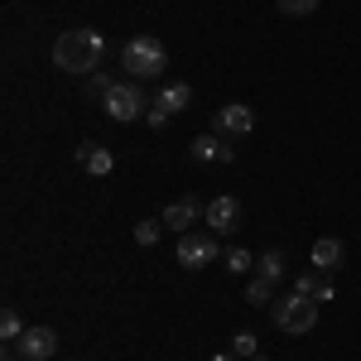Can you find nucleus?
Segmentation results:
<instances>
[{
	"label": "nucleus",
	"mask_w": 361,
	"mask_h": 361,
	"mask_svg": "<svg viewBox=\"0 0 361 361\" xmlns=\"http://www.w3.org/2000/svg\"><path fill=\"white\" fill-rule=\"evenodd\" d=\"M15 352L25 361H49L58 352V333L54 328H25V337L15 342Z\"/></svg>",
	"instance_id": "obj_7"
},
{
	"label": "nucleus",
	"mask_w": 361,
	"mask_h": 361,
	"mask_svg": "<svg viewBox=\"0 0 361 361\" xmlns=\"http://www.w3.org/2000/svg\"><path fill=\"white\" fill-rule=\"evenodd\" d=\"M275 5L289 15V20H304V15H313V10H318V0H275Z\"/></svg>",
	"instance_id": "obj_22"
},
{
	"label": "nucleus",
	"mask_w": 361,
	"mask_h": 361,
	"mask_svg": "<svg viewBox=\"0 0 361 361\" xmlns=\"http://www.w3.org/2000/svg\"><path fill=\"white\" fill-rule=\"evenodd\" d=\"M145 121H149V130H164V126H169V111H159V106H149V111H145Z\"/></svg>",
	"instance_id": "obj_23"
},
{
	"label": "nucleus",
	"mask_w": 361,
	"mask_h": 361,
	"mask_svg": "<svg viewBox=\"0 0 361 361\" xmlns=\"http://www.w3.org/2000/svg\"><path fill=\"white\" fill-rule=\"evenodd\" d=\"M217 260V231H183L178 236V265L183 270H202Z\"/></svg>",
	"instance_id": "obj_5"
},
{
	"label": "nucleus",
	"mask_w": 361,
	"mask_h": 361,
	"mask_svg": "<svg viewBox=\"0 0 361 361\" xmlns=\"http://www.w3.org/2000/svg\"><path fill=\"white\" fill-rule=\"evenodd\" d=\"M308 260H313V270H318V275H328V270H342V241H337V236H323V241H313Z\"/></svg>",
	"instance_id": "obj_12"
},
{
	"label": "nucleus",
	"mask_w": 361,
	"mask_h": 361,
	"mask_svg": "<svg viewBox=\"0 0 361 361\" xmlns=\"http://www.w3.org/2000/svg\"><path fill=\"white\" fill-rule=\"evenodd\" d=\"M111 78H106V73H92V78H87V82H82V92H87V97H92V102H102V97H106V92H111Z\"/></svg>",
	"instance_id": "obj_21"
},
{
	"label": "nucleus",
	"mask_w": 361,
	"mask_h": 361,
	"mask_svg": "<svg viewBox=\"0 0 361 361\" xmlns=\"http://www.w3.org/2000/svg\"><path fill=\"white\" fill-rule=\"evenodd\" d=\"M164 231H169L164 217H154V222H135V241L149 250V246H159V236H164Z\"/></svg>",
	"instance_id": "obj_17"
},
{
	"label": "nucleus",
	"mask_w": 361,
	"mask_h": 361,
	"mask_svg": "<svg viewBox=\"0 0 361 361\" xmlns=\"http://www.w3.org/2000/svg\"><path fill=\"white\" fill-rule=\"evenodd\" d=\"M294 294H304V299H313V304H333V284L323 275H313V270H304V275H294Z\"/></svg>",
	"instance_id": "obj_13"
},
{
	"label": "nucleus",
	"mask_w": 361,
	"mask_h": 361,
	"mask_svg": "<svg viewBox=\"0 0 361 361\" xmlns=\"http://www.w3.org/2000/svg\"><path fill=\"white\" fill-rule=\"evenodd\" d=\"M0 361H20V352H15V347H5V357H0Z\"/></svg>",
	"instance_id": "obj_25"
},
{
	"label": "nucleus",
	"mask_w": 361,
	"mask_h": 361,
	"mask_svg": "<svg viewBox=\"0 0 361 361\" xmlns=\"http://www.w3.org/2000/svg\"><path fill=\"white\" fill-rule=\"evenodd\" d=\"M78 164H82L92 178H106V173L116 169V154L106 149V145H92V140H87V145H78Z\"/></svg>",
	"instance_id": "obj_11"
},
{
	"label": "nucleus",
	"mask_w": 361,
	"mask_h": 361,
	"mask_svg": "<svg viewBox=\"0 0 361 361\" xmlns=\"http://www.w3.org/2000/svg\"><path fill=\"white\" fill-rule=\"evenodd\" d=\"M250 361H270V357H250Z\"/></svg>",
	"instance_id": "obj_26"
},
{
	"label": "nucleus",
	"mask_w": 361,
	"mask_h": 361,
	"mask_svg": "<svg viewBox=\"0 0 361 361\" xmlns=\"http://www.w3.org/2000/svg\"><path fill=\"white\" fill-rule=\"evenodd\" d=\"M231 352H236V357H241V361H250V357H260V337L250 333V328H241V333L231 337Z\"/></svg>",
	"instance_id": "obj_19"
},
{
	"label": "nucleus",
	"mask_w": 361,
	"mask_h": 361,
	"mask_svg": "<svg viewBox=\"0 0 361 361\" xmlns=\"http://www.w3.org/2000/svg\"><path fill=\"white\" fill-rule=\"evenodd\" d=\"M102 54H106V39L97 29H63L54 39V68L73 73V78H92Z\"/></svg>",
	"instance_id": "obj_1"
},
{
	"label": "nucleus",
	"mask_w": 361,
	"mask_h": 361,
	"mask_svg": "<svg viewBox=\"0 0 361 361\" xmlns=\"http://www.w3.org/2000/svg\"><path fill=\"white\" fill-rule=\"evenodd\" d=\"M212 361H241V357H236V352H217Z\"/></svg>",
	"instance_id": "obj_24"
},
{
	"label": "nucleus",
	"mask_w": 361,
	"mask_h": 361,
	"mask_svg": "<svg viewBox=\"0 0 361 361\" xmlns=\"http://www.w3.org/2000/svg\"><path fill=\"white\" fill-rule=\"evenodd\" d=\"M318 308H323V304H313V299H304V294H294V289H289L284 299L270 304V318H275L279 333L304 337V333H313V323H318Z\"/></svg>",
	"instance_id": "obj_3"
},
{
	"label": "nucleus",
	"mask_w": 361,
	"mask_h": 361,
	"mask_svg": "<svg viewBox=\"0 0 361 361\" xmlns=\"http://www.w3.org/2000/svg\"><path fill=\"white\" fill-rule=\"evenodd\" d=\"M246 304H255V308H270V304H275V284H270L265 275H255V279L246 284Z\"/></svg>",
	"instance_id": "obj_16"
},
{
	"label": "nucleus",
	"mask_w": 361,
	"mask_h": 361,
	"mask_svg": "<svg viewBox=\"0 0 361 361\" xmlns=\"http://www.w3.org/2000/svg\"><path fill=\"white\" fill-rule=\"evenodd\" d=\"M154 106H159V111H169V116L188 111V106H193V87H188V82H169L164 92L154 97Z\"/></svg>",
	"instance_id": "obj_14"
},
{
	"label": "nucleus",
	"mask_w": 361,
	"mask_h": 361,
	"mask_svg": "<svg viewBox=\"0 0 361 361\" xmlns=\"http://www.w3.org/2000/svg\"><path fill=\"white\" fill-rule=\"evenodd\" d=\"M202 222L212 226V231H217V236H226V231H236V226H241V202H236V197H212V202H207V212H202Z\"/></svg>",
	"instance_id": "obj_8"
},
{
	"label": "nucleus",
	"mask_w": 361,
	"mask_h": 361,
	"mask_svg": "<svg viewBox=\"0 0 361 361\" xmlns=\"http://www.w3.org/2000/svg\"><path fill=\"white\" fill-rule=\"evenodd\" d=\"M121 68H126L130 82H149V78H159V73L169 68V54H164L159 39L140 34V39H126V49H121Z\"/></svg>",
	"instance_id": "obj_2"
},
{
	"label": "nucleus",
	"mask_w": 361,
	"mask_h": 361,
	"mask_svg": "<svg viewBox=\"0 0 361 361\" xmlns=\"http://www.w3.org/2000/svg\"><path fill=\"white\" fill-rule=\"evenodd\" d=\"M222 265H226V270H231V275H246L250 265H255V255H250L246 246H231V250H226V255H222Z\"/></svg>",
	"instance_id": "obj_20"
},
{
	"label": "nucleus",
	"mask_w": 361,
	"mask_h": 361,
	"mask_svg": "<svg viewBox=\"0 0 361 361\" xmlns=\"http://www.w3.org/2000/svg\"><path fill=\"white\" fill-rule=\"evenodd\" d=\"M0 337H5V347H15V342L25 337V323H20V313H15V308H5V313H0Z\"/></svg>",
	"instance_id": "obj_18"
},
{
	"label": "nucleus",
	"mask_w": 361,
	"mask_h": 361,
	"mask_svg": "<svg viewBox=\"0 0 361 361\" xmlns=\"http://www.w3.org/2000/svg\"><path fill=\"white\" fill-rule=\"evenodd\" d=\"M188 154H193L197 164H231V145H222V135L212 130V135H197V140H188Z\"/></svg>",
	"instance_id": "obj_9"
},
{
	"label": "nucleus",
	"mask_w": 361,
	"mask_h": 361,
	"mask_svg": "<svg viewBox=\"0 0 361 361\" xmlns=\"http://www.w3.org/2000/svg\"><path fill=\"white\" fill-rule=\"evenodd\" d=\"M202 212H207V207H202L197 197H178V202H169V207L159 212V217H164V226H169V231H178V236H183V231H188V226H193L197 217H202Z\"/></svg>",
	"instance_id": "obj_10"
},
{
	"label": "nucleus",
	"mask_w": 361,
	"mask_h": 361,
	"mask_svg": "<svg viewBox=\"0 0 361 361\" xmlns=\"http://www.w3.org/2000/svg\"><path fill=\"white\" fill-rule=\"evenodd\" d=\"M250 126H255V116H250L246 102H226V106H217V116H212V130H217L222 140L250 135Z\"/></svg>",
	"instance_id": "obj_6"
},
{
	"label": "nucleus",
	"mask_w": 361,
	"mask_h": 361,
	"mask_svg": "<svg viewBox=\"0 0 361 361\" xmlns=\"http://www.w3.org/2000/svg\"><path fill=\"white\" fill-rule=\"evenodd\" d=\"M255 275H265L270 284H279V279L289 275V260H284V250H265V255H260V270H255Z\"/></svg>",
	"instance_id": "obj_15"
},
{
	"label": "nucleus",
	"mask_w": 361,
	"mask_h": 361,
	"mask_svg": "<svg viewBox=\"0 0 361 361\" xmlns=\"http://www.w3.org/2000/svg\"><path fill=\"white\" fill-rule=\"evenodd\" d=\"M102 106H106V116H111V121H121V126H126V121H140V116L149 111L154 102H145L140 82H130V78H126V82H116L111 92L102 97Z\"/></svg>",
	"instance_id": "obj_4"
}]
</instances>
